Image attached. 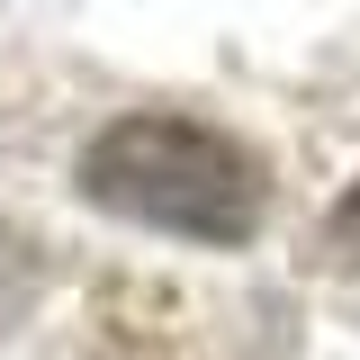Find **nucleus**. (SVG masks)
Wrapping results in <instances>:
<instances>
[{
	"label": "nucleus",
	"instance_id": "nucleus-2",
	"mask_svg": "<svg viewBox=\"0 0 360 360\" xmlns=\"http://www.w3.org/2000/svg\"><path fill=\"white\" fill-rule=\"evenodd\" d=\"M37 288H45V243L18 217H0V333L37 307Z\"/></svg>",
	"mask_w": 360,
	"mask_h": 360
},
{
	"label": "nucleus",
	"instance_id": "nucleus-1",
	"mask_svg": "<svg viewBox=\"0 0 360 360\" xmlns=\"http://www.w3.org/2000/svg\"><path fill=\"white\" fill-rule=\"evenodd\" d=\"M82 198L99 217L153 225V234H180V243H252L270 207V162L217 117H189V108H127L82 144Z\"/></svg>",
	"mask_w": 360,
	"mask_h": 360
},
{
	"label": "nucleus",
	"instance_id": "nucleus-3",
	"mask_svg": "<svg viewBox=\"0 0 360 360\" xmlns=\"http://www.w3.org/2000/svg\"><path fill=\"white\" fill-rule=\"evenodd\" d=\"M324 243H333L342 262H360V172H352V189L333 198V217H324Z\"/></svg>",
	"mask_w": 360,
	"mask_h": 360
}]
</instances>
